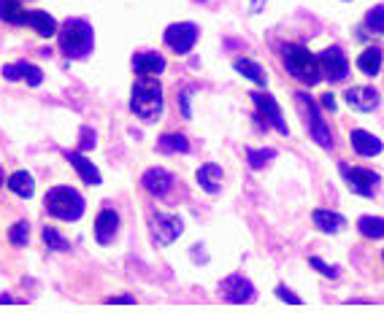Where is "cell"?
I'll list each match as a JSON object with an SVG mask.
<instances>
[{
	"instance_id": "1",
	"label": "cell",
	"mask_w": 384,
	"mask_h": 313,
	"mask_svg": "<svg viewBox=\"0 0 384 313\" xmlns=\"http://www.w3.org/2000/svg\"><path fill=\"white\" fill-rule=\"evenodd\" d=\"M130 111L144 122H149V124L160 119V114H163V84L154 76H141L139 81L133 84Z\"/></svg>"
},
{
	"instance_id": "2",
	"label": "cell",
	"mask_w": 384,
	"mask_h": 313,
	"mask_svg": "<svg viewBox=\"0 0 384 313\" xmlns=\"http://www.w3.org/2000/svg\"><path fill=\"white\" fill-rule=\"evenodd\" d=\"M281 60H284V68H287V73L295 76L298 81H303L308 87H314V84H320V62L317 57L308 52L306 46L301 44H284L281 46Z\"/></svg>"
},
{
	"instance_id": "3",
	"label": "cell",
	"mask_w": 384,
	"mask_h": 313,
	"mask_svg": "<svg viewBox=\"0 0 384 313\" xmlns=\"http://www.w3.org/2000/svg\"><path fill=\"white\" fill-rule=\"evenodd\" d=\"M93 46H95V35H93L90 22H84V19H68V22H62L60 49L65 57H71V60H84V57L93 52Z\"/></svg>"
},
{
	"instance_id": "4",
	"label": "cell",
	"mask_w": 384,
	"mask_h": 313,
	"mask_svg": "<svg viewBox=\"0 0 384 313\" xmlns=\"http://www.w3.org/2000/svg\"><path fill=\"white\" fill-rule=\"evenodd\" d=\"M44 206H47V211L54 219L76 222V219H81V213H84V197L76 189H71V187H54L44 197Z\"/></svg>"
},
{
	"instance_id": "5",
	"label": "cell",
	"mask_w": 384,
	"mask_h": 313,
	"mask_svg": "<svg viewBox=\"0 0 384 313\" xmlns=\"http://www.w3.org/2000/svg\"><path fill=\"white\" fill-rule=\"evenodd\" d=\"M295 98H298L301 108L306 111V124H308V133H311V138H314V141H317L322 149H333V133H330L327 122L322 119L320 105L314 103V98H311L308 92H298Z\"/></svg>"
},
{
	"instance_id": "6",
	"label": "cell",
	"mask_w": 384,
	"mask_h": 313,
	"mask_svg": "<svg viewBox=\"0 0 384 313\" xmlns=\"http://www.w3.org/2000/svg\"><path fill=\"white\" fill-rule=\"evenodd\" d=\"M149 232L157 246H168L185 232V222L173 213H152L149 216Z\"/></svg>"
},
{
	"instance_id": "7",
	"label": "cell",
	"mask_w": 384,
	"mask_h": 313,
	"mask_svg": "<svg viewBox=\"0 0 384 313\" xmlns=\"http://www.w3.org/2000/svg\"><path fill=\"white\" fill-rule=\"evenodd\" d=\"M341 173H344V179H347V187H349L354 194H360V197H373L376 189H379V184H382V176L368 170V167L341 165Z\"/></svg>"
},
{
	"instance_id": "8",
	"label": "cell",
	"mask_w": 384,
	"mask_h": 313,
	"mask_svg": "<svg viewBox=\"0 0 384 313\" xmlns=\"http://www.w3.org/2000/svg\"><path fill=\"white\" fill-rule=\"evenodd\" d=\"M317 62H320V73L327 81H344L349 76V60H347V54H344L341 46L325 49L322 54L317 57Z\"/></svg>"
},
{
	"instance_id": "9",
	"label": "cell",
	"mask_w": 384,
	"mask_h": 313,
	"mask_svg": "<svg viewBox=\"0 0 384 313\" xmlns=\"http://www.w3.org/2000/svg\"><path fill=\"white\" fill-rule=\"evenodd\" d=\"M165 44L168 49H173L176 54H187L195 41H198V25H192V22H176V25H170L168 30H165Z\"/></svg>"
},
{
	"instance_id": "10",
	"label": "cell",
	"mask_w": 384,
	"mask_h": 313,
	"mask_svg": "<svg viewBox=\"0 0 384 313\" xmlns=\"http://www.w3.org/2000/svg\"><path fill=\"white\" fill-rule=\"evenodd\" d=\"M252 100H255L257 111H260V119H265L271 127H277L281 135L290 133L287 122H284V117H281V108H279V103L268 95V92H252Z\"/></svg>"
},
{
	"instance_id": "11",
	"label": "cell",
	"mask_w": 384,
	"mask_h": 313,
	"mask_svg": "<svg viewBox=\"0 0 384 313\" xmlns=\"http://www.w3.org/2000/svg\"><path fill=\"white\" fill-rule=\"evenodd\" d=\"M219 292L228 302H249L255 297V286L246 281L244 276H228L219 283Z\"/></svg>"
},
{
	"instance_id": "12",
	"label": "cell",
	"mask_w": 384,
	"mask_h": 313,
	"mask_svg": "<svg viewBox=\"0 0 384 313\" xmlns=\"http://www.w3.org/2000/svg\"><path fill=\"white\" fill-rule=\"evenodd\" d=\"M117 230H120V216L114 208H103L95 219V240L100 246H108L111 240L117 238Z\"/></svg>"
},
{
	"instance_id": "13",
	"label": "cell",
	"mask_w": 384,
	"mask_h": 313,
	"mask_svg": "<svg viewBox=\"0 0 384 313\" xmlns=\"http://www.w3.org/2000/svg\"><path fill=\"white\" fill-rule=\"evenodd\" d=\"M347 103L352 105L354 111H373V108H379V92L373 90V87H349L347 90Z\"/></svg>"
},
{
	"instance_id": "14",
	"label": "cell",
	"mask_w": 384,
	"mask_h": 313,
	"mask_svg": "<svg viewBox=\"0 0 384 313\" xmlns=\"http://www.w3.org/2000/svg\"><path fill=\"white\" fill-rule=\"evenodd\" d=\"M170 187H173V176H170L168 170L152 167V170L144 173V189L149 194H154V197H165L170 192Z\"/></svg>"
},
{
	"instance_id": "15",
	"label": "cell",
	"mask_w": 384,
	"mask_h": 313,
	"mask_svg": "<svg viewBox=\"0 0 384 313\" xmlns=\"http://www.w3.org/2000/svg\"><path fill=\"white\" fill-rule=\"evenodd\" d=\"M65 160L74 165V170L81 176L84 184H90V187H98V184H100V170H98L87 157H81V151H65Z\"/></svg>"
},
{
	"instance_id": "16",
	"label": "cell",
	"mask_w": 384,
	"mask_h": 313,
	"mask_svg": "<svg viewBox=\"0 0 384 313\" xmlns=\"http://www.w3.org/2000/svg\"><path fill=\"white\" fill-rule=\"evenodd\" d=\"M133 71L139 76H157L165 71V60L157 52H139L133 57Z\"/></svg>"
},
{
	"instance_id": "17",
	"label": "cell",
	"mask_w": 384,
	"mask_h": 313,
	"mask_svg": "<svg viewBox=\"0 0 384 313\" xmlns=\"http://www.w3.org/2000/svg\"><path fill=\"white\" fill-rule=\"evenodd\" d=\"M25 28H33L41 38H52L57 33V19L47 11H28L25 14Z\"/></svg>"
},
{
	"instance_id": "18",
	"label": "cell",
	"mask_w": 384,
	"mask_h": 313,
	"mask_svg": "<svg viewBox=\"0 0 384 313\" xmlns=\"http://www.w3.org/2000/svg\"><path fill=\"white\" fill-rule=\"evenodd\" d=\"M3 76H6L8 81L25 78L30 87H38V84L44 81V73H41L35 65H30V62H16V65H6V68H3Z\"/></svg>"
},
{
	"instance_id": "19",
	"label": "cell",
	"mask_w": 384,
	"mask_h": 313,
	"mask_svg": "<svg viewBox=\"0 0 384 313\" xmlns=\"http://www.w3.org/2000/svg\"><path fill=\"white\" fill-rule=\"evenodd\" d=\"M349 141H352V149L357 151L360 157H376V154L382 151V141H379L376 135L366 133V130H352Z\"/></svg>"
},
{
	"instance_id": "20",
	"label": "cell",
	"mask_w": 384,
	"mask_h": 313,
	"mask_svg": "<svg viewBox=\"0 0 384 313\" xmlns=\"http://www.w3.org/2000/svg\"><path fill=\"white\" fill-rule=\"evenodd\" d=\"M311 219H314V224H317L322 232H341V230L347 227V219H344L341 213H336V211L317 208L311 213Z\"/></svg>"
},
{
	"instance_id": "21",
	"label": "cell",
	"mask_w": 384,
	"mask_h": 313,
	"mask_svg": "<svg viewBox=\"0 0 384 313\" xmlns=\"http://www.w3.org/2000/svg\"><path fill=\"white\" fill-rule=\"evenodd\" d=\"M198 184L206 189V192L216 194L219 192V187H222V167L214 165V163L203 165V167L198 170Z\"/></svg>"
},
{
	"instance_id": "22",
	"label": "cell",
	"mask_w": 384,
	"mask_h": 313,
	"mask_svg": "<svg viewBox=\"0 0 384 313\" xmlns=\"http://www.w3.org/2000/svg\"><path fill=\"white\" fill-rule=\"evenodd\" d=\"M157 151H163V154H187L190 141L179 133H165L160 135V141H157Z\"/></svg>"
},
{
	"instance_id": "23",
	"label": "cell",
	"mask_w": 384,
	"mask_h": 313,
	"mask_svg": "<svg viewBox=\"0 0 384 313\" xmlns=\"http://www.w3.org/2000/svg\"><path fill=\"white\" fill-rule=\"evenodd\" d=\"M8 189L16 194V197H33V192H35V181H33V176L28 173V170H16L14 176L8 179Z\"/></svg>"
},
{
	"instance_id": "24",
	"label": "cell",
	"mask_w": 384,
	"mask_h": 313,
	"mask_svg": "<svg viewBox=\"0 0 384 313\" xmlns=\"http://www.w3.org/2000/svg\"><path fill=\"white\" fill-rule=\"evenodd\" d=\"M25 14H28V11L19 6V0H0V19H3V22L25 28Z\"/></svg>"
},
{
	"instance_id": "25",
	"label": "cell",
	"mask_w": 384,
	"mask_h": 313,
	"mask_svg": "<svg viewBox=\"0 0 384 313\" xmlns=\"http://www.w3.org/2000/svg\"><path fill=\"white\" fill-rule=\"evenodd\" d=\"M382 49H366L360 57H357V68L366 76H376L382 71Z\"/></svg>"
},
{
	"instance_id": "26",
	"label": "cell",
	"mask_w": 384,
	"mask_h": 313,
	"mask_svg": "<svg viewBox=\"0 0 384 313\" xmlns=\"http://www.w3.org/2000/svg\"><path fill=\"white\" fill-rule=\"evenodd\" d=\"M235 71H238L241 76H246L249 81L260 84V87H265V84H268V76H265V71H262V68L255 60H246V57L235 60Z\"/></svg>"
},
{
	"instance_id": "27",
	"label": "cell",
	"mask_w": 384,
	"mask_h": 313,
	"mask_svg": "<svg viewBox=\"0 0 384 313\" xmlns=\"http://www.w3.org/2000/svg\"><path fill=\"white\" fill-rule=\"evenodd\" d=\"M357 230H360L363 238L379 240L384 238V219H379V216H360L357 219Z\"/></svg>"
},
{
	"instance_id": "28",
	"label": "cell",
	"mask_w": 384,
	"mask_h": 313,
	"mask_svg": "<svg viewBox=\"0 0 384 313\" xmlns=\"http://www.w3.org/2000/svg\"><path fill=\"white\" fill-rule=\"evenodd\" d=\"M274 157H277V149H246V160L255 170L262 167L265 163H271Z\"/></svg>"
},
{
	"instance_id": "29",
	"label": "cell",
	"mask_w": 384,
	"mask_h": 313,
	"mask_svg": "<svg viewBox=\"0 0 384 313\" xmlns=\"http://www.w3.org/2000/svg\"><path fill=\"white\" fill-rule=\"evenodd\" d=\"M44 243H47V249H52V252H68V249H71L68 240L62 238L57 230H52V227L44 230Z\"/></svg>"
},
{
	"instance_id": "30",
	"label": "cell",
	"mask_w": 384,
	"mask_h": 313,
	"mask_svg": "<svg viewBox=\"0 0 384 313\" xmlns=\"http://www.w3.org/2000/svg\"><path fill=\"white\" fill-rule=\"evenodd\" d=\"M8 240H11L14 246H28V240H30V224L28 222L14 224V227L8 230Z\"/></svg>"
},
{
	"instance_id": "31",
	"label": "cell",
	"mask_w": 384,
	"mask_h": 313,
	"mask_svg": "<svg viewBox=\"0 0 384 313\" xmlns=\"http://www.w3.org/2000/svg\"><path fill=\"white\" fill-rule=\"evenodd\" d=\"M366 25H368L373 33H384V6L371 8L368 16H366Z\"/></svg>"
},
{
	"instance_id": "32",
	"label": "cell",
	"mask_w": 384,
	"mask_h": 313,
	"mask_svg": "<svg viewBox=\"0 0 384 313\" xmlns=\"http://www.w3.org/2000/svg\"><path fill=\"white\" fill-rule=\"evenodd\" d=\"M95 143H98V135H95L93 127H81V130H78V146L84 151H93Z\"/></svg>"
},
{
	"instance_id": "33",
	"label": "cell",
	"mask_w": 384,
	"mask_h": 313,
	"mask_svg": "<svg viewBox=\"0 0 384 313\" xmlns=\"http://www.w3.org/2000/svg\"><path fill=\"white\" fill-rule=\"evenodd\" d=\"M308 265H311V268H317L322 276H327V278H338V270H341V268H336V265H325L320 256H311V259H308Z\"/></svg>"
},
{
	"instance_id": "34",
	"label": "cell",
	"mask_w": 384,
	"mask_h": 313,
	"mask_svg": "<svg viewBox=\"0 0 384 313\" xmlns=\"http://www.w3.org/2000/svg\"><path fill=\"white\" fill-rule=\"evenodd\" d=\"M277 297L284 300V302H290V305H301V302H303L301 297H295V295H292L284 283H279V286H277Z\"/></svg>"
},
{
	"instance_id": "35",
	"label": "cell",
	"mask_w": 384,
	"mask_h": 313,
	"mask_svg": "<svg viewBox=\"0 0 384 313\" xmlns=\"http://www.w3.org/2000/svg\"><path fill=\"white\" fill-rule=\"evenodd\" d=\"M322 105L327 108V111H336V98L327 92V95H322Z\"/></svg>"
},
{
	"instance_id": "36",
	"label": "cell",
	"mask_w": 384,
	"mask_h": 313,
	"mask_svg": "<svg viewBox=\"0 0 384 313\" xmlns=\"http://www.w3.org/2000/svg\"><path fill=\"white\" fill-rule=\"evenodd\" d=\"M108 302H127V305H130V302H136V300L133 297H111Z\"/></svg>"
},
{
	"instance_id": "37",
	"label": "cell",
	"mask_w": 384,
	"mask_h": 313,
	"mask_svg": "<svg viewBox=\"0 0 384 313\" xmlns=\"http://www.w3.org/2000/svg\"><path fill=\"white\" fill-rule=\"evenodd\" d=\"M262 3H265V0H252V8H255V11H260Z\"/></svg>"
},
{
	"instance_id": "38",
	"label": "cell",
	"mask_w": 384,
	"mask_h": 313,
	"mask_svg": "<svg viewBox=\"0 0 384 313\" xmlns=\"http://www.w3.org/2000/svg\"><path fill=\"white\" fill-rule=\"evenodd\" d=\"M0 187H3V170H0Z\"/></svg>"
},
{
	"instance_id": "39",
	"label": "cell",
	"mask_w": 384,
	"mask_h": 313,
	"mask_svg": "<svg viewBox=\"0 0 384 313\" xmlns=\"http://www.w3.org/2000/svg\"><path fill=\"white\" fill-rule=\"evenodd\" d=\"M382 259H384V252H382Z\"/></svg>"
},
{
	"instance_id": "40",
	"label": "cell",
	"mask_w": 384,
	"mask_h": 313,
	"mask_svg": "<svg viewBox=\"0 0 384 313\" xmlns=\"http://www.w3.org/2000/svg\"><path fill=\"white\" fill-rule=\"evenodd\" d=\"M200 3H203V0H200Z\"/></svg>"
}]
</instances>
